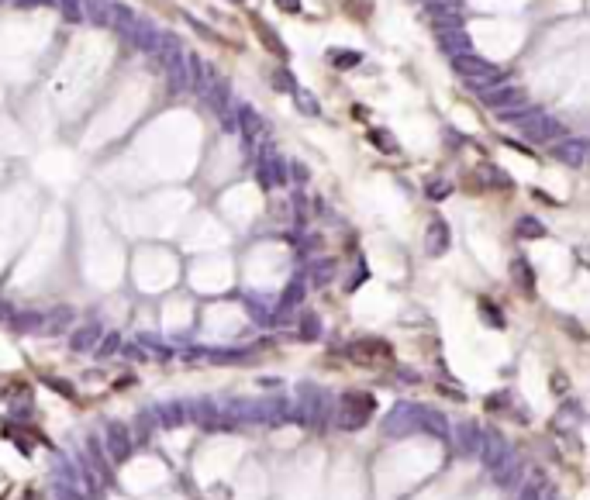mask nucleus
Masks as SVG:
<instances>
[{"instance_id":"obj_36","label":"nucleus","mask_w":590,"mask_h":500,"mask_svg":"<svg viewBox=\"0 0 590 500\" xmlns=\"http://www.w3.org/2000/svg\"><path fill=\"white\" fill-rule=\"evenodd\" d=\"M0 4H7V0H0Z\"/></svg>"},{"instance_id":"obj_25","label":"nucleus","mask_w":590,"mask_h":500,"mask_svg":"<svg viewBox=\"0 0 590 500\" xmlns=\"http://www.w3.org/2000/svg\"><path fill=\"white\" fill-rule=\"evenodd\" d=\"M370 138L377 142L380 152H397V142L390 138V131H383V128H373V131H370Z\"/></svg>"},{"instance_id":"obj_17","label":"nucleus","mask_w":590,"mask_h":500,"mask_svg":"<svg viewBox=\"0 0 590 500\" xmlns=\"http://www.w3.org/2000/svg\"><path fill=\"white\" fill-rule=\"evenodd\" d=\"M332 276H335V262H332V259H318V262H311V283H314V287H325Z\"/></svg>"},{"instance_id":"obj_30","label":"nucleus","mask_w":590,"mask_h":500,"mask_svg":"<svg viewBox=\"0 0 590 500\" xmlns=\"http://www.w3.org/2000/svg\"><path fill=\"white\" fill-rule=\"evenodd\" d=\"M276 7L283 14H300V0H276Z\"/></svg>"},{"instance_id":"obj_22","label":"nucleus","mask_w":590,"mask_h":500,"mask_svg":"<svg viewBox=\"0 0 590 500\" xmlns=\"http://www.w3.org/2000/svg\"><path fill=\"white\" fill-rule=\"evenodd\" d=\"M514 231H518V238H542V235H546L542 221H535V217H521Z\"/></svg>"},{"instance_id":"obj_23","label":"nucleus","mask_w":590,"mask_h":500,"mask_svg":"<svg viewBox=\"0 0 590 500\" xmlns=\"http://www.w3.org/2000/svg\"><path fill=\"white\" fill-rule=\"evenodd\" d=\"M294 100H297V107H300V111H304L307 118H318V114H321L318 100H314V97H311L307 90H300V86H297V90H294Z\"/></svg>"},{"instance_id":"obj_5","label":"nucleus","mask_w":590,"mask_h":500,"mask_svg":"<svg viewBox=\"0 0 590 500\" xmlns=\"http://www.w3.org/2000/svg\"><path fill=\"white\" fill-rule=\"evenodd\" d=\"M480 459H483V466H490V469H501L507 462V445L497 431L480 435Z\"/></svg>"},{"instance_id":"obj_35","label":"nucleus","mask_w":590,"mask_h":500,"mask_svg":"<svg viewBox=\"0 0 590 500\" xmlns=\"http://www.w3.org/2000/svg\"><path fill=\"white\" fill-rule=\"evenodd\" d=\"M232 4H246V0H232Z\"/></svg>"},{"instance_id":"obj_10","label":"nucleus","mask_w":590,"mask_h":500,"mask_svg":"<svg viewBox=\"0 0 590 500\" xmlns=\"http://www.w3.org/2000/svg\"><path fill=\"white\" fill-rule=\"evenodd\" d=\"M438 48L452 59V55H463L469 52V35H466L463 28H445V32H438Z\"/></svg>"},{"instance_id":"obj_32","label":"nucleus","mask_w":590,"mask_h":500,"mask_svg":"<svg viewBox=\"0 0 590 500\" xmlns=\"http://www.w3.org/2000/svg\"><path fill=\"white\" fill-rule=\"evenodd\" d=\"M118 342H121V338H118V335H111V338H107V342H104V345L97 349V356H107V352H111V349H114Z\"/></svg>"},{"instance_id":"obj_18","label":"nucleus","mask_w":590,"mask_h":500,"mask_svg":"<svg viewBox=\"0 0 590 500\" xmlns=\"http://www.w3.org/2000/svg\"><path fill=\"white\" fill-rule=\"evenodd\" d=\"M328 59H332V66H335V69H352V66H359V62H363V55H359V52H352V48H335V52H328Z\"/></svg>"},{"instance_id":"obj_3","label":"nucleus","mask_w":590,"mask_h":500,"mask_svg":"<svg viewBox=\"0 0 590 500\" xmlns=\"http://www.w3.org/2000/svg\"><path fill=\"white\" fill-rule=\"evenodd\" d=\"M370 411H373L370 393H345L342 397V428H363Z\"/></svg>"},{"instance_id":"obj_2","label":"nucleus","mask_w":590,"mask_h":500,"mask_svg":"<svg viewBox=\"0 0 590 500\" xmlns=\"http://www.w3.org/2000/svg\"><path fill=\"white\" fill-rule=\"evenodd\" d=\"M125 39L135 45L138 52H145V55H156V52H159V42H163V32H159V28L149 21V18H135V25L128 28Z\"/></svg>"},{"instance_id":"obj_9","label":"nucleus","mask_w":590,"mask_h":500,"mask_svg":"<svg viewBox=\"0 0 590 500\" xmlns=\"http://www.w3.org/2000/svg\"><path fill=\"white\" fill-rule=\"evenodd\" d=\"M107 452H111V459H128V452H131V431H128L125 424H107Z\"/></svg>"},{"instance_id":"obj_11","label":"nucleus","mask_w":590,"mask_h":500,"mask_svg":"<svg viewBox=\"0 0 590 500\" xmlns=\"http://www.w3.org/2000/svg\"><path fill=\"white\" fill-rule=\"evenodd\" d=\"M83 14L100 25V28H111V18H114V0H83Z\"/></svg>"},{"instance_id":"obj_29","label":"nucleus","mask_w":590,"mask_h":500,"mask_svg":"<svg viewBox=\"0 0 590 500\" xmlns=\"http://www.w3.org/2000/svg\"><path fill=\"white\" fill-rule=\"evenodd\" d=\"M183 404H176V407H163V421H166V424H180V421H183Z\"/></svg>"},{"instance_id":"obj_28","label":"nucleus","mask_w":590,"mask_h":500,"mask_svg":"<svg viewBox=\"0 0 590 500\" xmlns=\"http://www.w3.org/2000/svg\"><path fill=\"white\" fill-rule=\"evenodd\" d=\"M300 328H304V338H318V335H321V321H318V318H311V314H307V318H304V325H300Z\"/></svg>"},{"instance_id":"obj_34","label":"nucleus","mask_w":590,"mask_h":500,"mask_svg":"<svg viewBox=\"0 0 590 500\" xmlns=\"http://www.w3.org/2000/svg\"><path fill=\"white\" fill-rule=\"evenodd\" d=\"M76 494H80V490H62V500H80Z\"/></svg>"},{"instance_id":"obj_14","label":"nucleus","mask_w":590,"mask_h":500,"mask_svg":"<svg viewBox=\"0 0 590 500\" xmlns=\"http://www.w3.org/2000/svg\"><path fill=\"white\" fill-rule=\"evenodd\" d=\"M69 321H73V311H69V307H52V311L42 318V332L55 335V332H62Z\"/></svg>"},{"instance_id":"obj_27","label":"nucleus","mask_w":590,"mask_h":500,"mask_svg":"<svg viewBox=\"0 0 590 500\" xmlns=\"http://www.w3.org/2000/svg\"><path fill=\"white\" fill-rule=\"evenodd\" d=\"M273 86H276L280 93H294V90H297L294 76H290L287 69H276V73H273Z\"/></svg>"},{"instance_id":"obj_24","label":"nucleus","mask_w":590,"mask_h":500,"mask_svg":"<svg viewBox=\"0 0 590 500\" xmlns=\"http://www.w3.org/2000/svg\"><path fill=\"white\" fill-rule=\"evenodd\" d=\"M511 269H514V280H518V283H521L525 290H532V287H535V276H532V266H528L525 259H514V266H511Z\"/></svg>"},{"instance_id":"obj_19","label":"nucleus","mask_w":590,"mask_h":500,"mask_svg":"<svg viewBox=\"0 0 590 500\" xmlns=\"http://www.w3.org/2000/svg\"><path fill=\"white\" fill-rule=\"evenodd\" d=\"M304 290H307V283H304V280L297 276L294 283H290V287L283 290V300H280V307H283V311H290V307H297V304L304 300Z\"/></svg>"},{"instance_id":"obj_15","label":"nucleus","mask_w":590,"mask_h":500,"mask_svg":"<svg viewBox=\"0 0 590 500\" xmlns=\"http://www.w3.org/2000/svg\"><path fill=\"white\" fill-rule=\"evenodd\" d=\"M253 25H255V32H259V39H262V45H266V48H269L273 55H280V59H287V45H283V42H280V39H276V32H273V28H269L266 21H259V18H255Z\"/></svg>"},{"instance_id":"obj_12","label":"nucleus","mask_w":590,"mask_h":500,"mask_svg":"<svg viewBox=\"0 0 590 500\" xmlns=\"http://www.w3.org/2000/svg\"><path fill=\"white\" fill-rule=\"evenodd\" d=\"M415 428H428L435 438H445V435H449L445 417L435 414V411H418V407H415Z\"/></svg>"},{"instance_id":"obj_21","label":"nucleus","mask_w":590,"mask_h":500,"mask_svg":"<svg viewBox=\"0 0 590 500\" xmlns=\"http://www.w3.org/2000/svg\"><path fill=\"white\" fill-rule=\"evenodd\" d=\"M59 11H62V18H66L69 25H80V21H86L83 0H59Z\"/></svg>"},{"instance_id":"obj_7","label":"nucleus","mask_w":590,"mask_h":500,"mask_svg":"<svg viewBox=\"0 0 590 500\" xmlns=\"http://www.w3.org/2000/svg\"><path fill=\"white\" fill-rule=\"evenodd\" d=\"M452 245V235H449V224L442 217H435L428 228H424V252L428 255H442V252Z\"/></svg>"},{"instance_id":"obj_16","label":"nucleus","mask_w":590,"mask_h":500,"mask_svg":"<svg viewBox=\"0 0 590 500\" xmlns=\"http://www.w3.org/2000/svg\"><path fill=\"white\" fill-rule=\"evenodd\" d=\"M452 438H456V445L463 452H480V431H476V424H460L452 431Z\"/></svg>"},{"instance_id":"obj_4","label":"nucleus","mask_w":590,"mask_h":500,"mask_svg":"<svg viewBox=\"0 0 590 500\" xmlns=\"http://www.w3.org/2000/svg\"><path fill=\"white\" fill-rule=\"evenodd\" d=\"M480 100L501 114V111H511V107H521V104H525V90H521V86H511V83H501V86L483 90Z\"/></svg>"},{"instance_id":"obj_8","label":"nucleus","mask_w":590,"mask_h":500,"mask_svg":"<svg viewBox=\"0 0 590 500\" xmlns=\"http://www.w3.org/2000/svg\"><path fill=\"white\" fill-rule=\"evenodd\" d=\"M552 156H556L559 163H566V166L580 169L584 159H587V138H563V145H556Z\"/></svg>"},{"instance_id":"obj_20","label":"nucleus","mask_w":590,"mask_h":500,"mask_svg":"<svg viewBox=\"0 0 590 500\" xmlns=\"http://www.w3.org/2000/svg\"><path fill=\"white\" fill-rule=\"evenodd\" d=\"M42 318L45 314H35V311H28V314H11V325H14L18 332H35V328H42Z\"/></svg>"},{"instance_id":"obj_33","label":"nucleus","mask_w":590,"mask_h":500,"mask_svg":"<svg viewBox=\"0 0 590 500\" xmlns=\"http://www.w3.org/2000/svg\"><path fill=\"white\" fill-rule=\"evenodd\" d=\"M18 7H35V4H45V0H14Z\"/></svg>"},{"instance_id":"obj_13","label":"nucleus","mask_w":590,"mask_h":500,"mask_svg":"<svg viewBox=\"0 0 590 500\" xmlns=\"http://www.w3.org/2000/svg\"><path fill=\"white\" fill-rule=\"evenodd\" d=\"M97 342H100V328H97V325H86V328L69 335V349H73V352H86V349H93Z\"/></svg>"},{"instance_id":"obj_1","label":"nucleus","mask_w":590,"mask_h":500,"mask_svg":"<svg viewBox=\"0 0 590 500\" xmlns=\"http://www.w3.org/2000/svg\"><path fill=\"white\" fill-rule=\"evenodd\" d=\"M521 131H525V138H532V142L566 138V125H563L559 118H552V114H542V111H535L528 121H521Z\"/></svg>"},{"instance_id":"obj_31","label":"nucleus","mask_w":590,"mask_h":500,"mask_svg":"<svg viewBox=\"0 0 590 500\" xmlns=\"http://www.w3.org/2000/svg\"><path fill=\"white\" fill-rule=\"evenodd\" d=\"M290 169H294L297 183H304V180H307V166H304V163H290Z\"/></svg>"},{"instance_id":"obj_6","label":"nucleus","mask_w":590,"mask_h":500,"mask_svg":"<svg viewBox=\"0 0 590 500\" xmlns=\"http://www.w3.org/2000/svg\"><path fill=\"white\" fill-rule=\"evenodd\" d=\"M235 128H242V135H246V142H249V145H255V142H262V138H266V125H262V118L255 114L253 107H246V104L235 111Z\"/></svg>"},{"instance_id":"obj_26","label":"nucleus","mask_w":590,"mask_h":500,"mask_svg":"<svg viewBox=\"0 0 590 500\" xmlns=\"http://www.w3.org/2000/svg\"><path fill=\"white\" fill-rule=\"evenodd\" d=\"M424 194H428V197H431V201H445V197H449V194H452V183H445V180H431V183H428V190H424Z\"/></svg>"}]
</instances>
